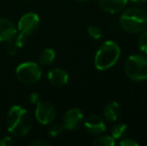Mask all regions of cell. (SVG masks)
<instances>
[{"label": "cell", "mask_w": 147, "mask_h": 146, "mask_svg": "<svg viewBox=\"0 0 147 146\" xmlns=\"http://www.w3.org/2000/svg\"><path fill=\"white\" fill-rule=\"evenodd\" d=\"M77 2H87V1H90V0H75Z\"/></svg>", "instance_id": "cell-27"}, {"label": "cell", "mask_w": 147, "mask_h": 146, "mask_svg": "<svg viewBox=\"0 0 147 146\" xmlns=\"http://www.w3.org/2000/svg\"><path fill=\"white\" fill-rule=\"evenodd\" d=\"M47 78L52 85L63 86L66 85L69 81V74L62 68H54L48 72Z\"/></svg>", "instance_id": "cell-12"}, {"label": "cell", "mask_w": 147, "mask_h": 146, "mask_svg": "<svg viewBox=\"0 0 147 146\" xmlns=\"http://www.w3.org/2000/svg\"><path fill=\"white\" fill-rule=\"evenodd\" d=\"M14 144L13 140L11 137L9 136H4L0 138V146H12Z\"/></svg>", "instance_id": "cell-23"}, {"label": "cell", "mask_w": 147, "mask_h": 146, "mask_svg": "<svg viewBox=\"0 0 147 146\" xmlns=\"http://www.w3.org/2000/svg\"><path fill=\"white\" fill-rule=\"evenodd\" d=\"M18 49L19 48H18L17 45L15 44L13 39L7 41V44H6V46H5V51L7 55H9V56H15L18 52Z\"/></svg>", "instance_id": "cell-19"}, {"label": "cell", "mask_w": 147, "mask_h": 146, "mask_svg": "<svg viewBox=\"0 0 147 146\" xmlns=\"http://www.w3.org/2000/svg\"><path fill=\"white\" fill-rule=\"evenodd\" d=\"M119 145L121 146H138L139 145V143L136 142L135 140H133V139L131 138H121L119 141Z\"/></svg>", "instance_id": "cell-22"}, {"label": "cell", "mask_w": 147, "mask_h": 146, "mask_svg": "<svg viewBox=\"0 0 147 146\" xmlns=\"http://www.w3.org/2000/svg\"><path fill=\"white\" fill-rule=\"evenodd\" d=\"M15 75L21 83L32 85L40 80L42 76V70L38 63L27 61V62L20 63L16 67Z\"/></svg>", "instance_id": "cell-5"}, {"label": "cell", "mask_w": 147, "mask_h": 146, "mask_svg": "<svg viewBox=\"0 0 147 146\" xmlns=\"http://www.w3.org/2000/svg\"><path fill=\"white\" fill-rule=\"evenodd\" d=\"M17 34V27L9 19L0 18V42L12 40Z\"/></svg>", "instance_id": "cell-10"}, {"label": "cell", "mask_w": 147, "mask_h": 146, "mask_svg": "<svg viewBox=\"0 0 147 146\" xmlns=\"http://www.w3.org/2000/svg\"><path fill=\"white\" fill-rule=\"evenodd\" d=\"M138 48L143 53L144 55H147V30H143L140 32V35L138 37Z\"/></svg>", "instance_id": "cell-17"}, {"label": "cell", "mask_w": 147, "mask_h": 146, "mask_svg": "<svg viewBox=\"0 0 147 146\" xmlns=\"http://www.w3.org/2000/svg\"><path fill=\"white\" fill-rule=\"evenodd\" d=\"M128 1H130L131 3H133L135 6H140V5L145 4L147 0H128Z\"/></svg>", "instance_id": "cell-26"}, {"label": "cell", "mask_w": 147, "mask_h": 146, "mask_svg": "<svg viewBox=\"0 0 147 146\" xmlns=\"http://www.w3.org/2000/svg\"><path fill=\"white\" fill-rule=\"evenodd\" d=\"M121 55L120 46L113 40H106L98 47L94 56V66L99 71L112 68Z\"/></svg>", "instance_id": "cell-2"}, {"label": "cell", "mask_w": 147, "mask_h": 146, "mask_svg": "<svg viewBox=\"0 0 147 146\" xmlns=\"http://www.w3.org/2000/svg\"><path fill=\"white\" fill-rule=\"evenodd\" d=\"M124 71L132 81H145L147 80V56L144 54L129 55L124 64Z\"/></svg>", "instance_id": "cell-4"}, {"label": "cell", "mask_w": 147, "mask_h": 146, "mask_svg": "<svg viewBox=\"0 0 147 146\" xmlns=\"http://www.w3.org/2000/svg\"><path fill=\"white\" fill-rule=\"evenodd\" d=\"M32 128V117L20 105H13L8 111L7 130L16 137L27 135Z\"/></svg>", "instance_id": "cell-1"}, {"label": "cell", "mask_w": 147, "mask_h": 146, "mask_svg": "<svg viewBox=\"0 0 147 146\" xmlns=\"http://www.w3.org/2000/svg\"><path fill=\"white\" fill-rule=\"evenodd\" d=\"M126 133H127V125L125 123H115L113 125L112 129H111V136L115 139V140H118V139H121L123 137H125Z\"/></svg>", "instance_id": "cell-15"}, {"label": "cell", "mask_w": 147, "mask_h": 146, "mask_svg": "<svg viewBox=\"0 0 147 146\" xmlns=\"http://www.w3.org/2000/svg\"><path fill=\"white\" fill-rule=\"evenodd\" d=\"M121 115V107L120 104L116 101L109 102L103 110V116L107 121L115 122L118 120V118Z\"/></svg>", "instance_id": "cell-13"}, {"label": "cell", "mask_w": 147, "mask_h": 146, "mask_svg": "<svg viewBox=\"0 0 147 146\" xmlns=\"http://www.w3.org/2000/svg\"><path fill=\"white\" fill-rule=\"evenodd\" d=\"M29 101L31 104H34V105H37V104L40 102V96H39L38 93L36 92H33L29 95Z\"/></svg>", "instance_id": "cell-24"}, {"label": "cell", "mask_w": 147, "mask_h": 146, "mask_svg": "<svg viewBox=\"0 0 147 146\" xmlns=\"http://www.w3.org/2000/svg\"><path fill=\"white\" fill-rule=\"evenodd\" d=\"M40 19L36 13L28 12L21 16L17 24V30L19 33L24 34L25 36H29L33 34L39 27Z\"/></svg>", "instance_id": "cell-6"}, {"label": "cell", "mask_w": 147, "mask_h": 146, "mask_svg": "<svg viewBox=\"0 0 147 146\" xmlns=\"http://www.w3.org/2000/svg\"><path fill=\"white\" fill-rule=\"evenodd\" d=\"M84 121V115L80 109L78 108H71L67 110L63 116V124L64 128L70 131H74L78 129Z\"/></svg>", "instance_id": "cell-8"}, {"label": "cell", "mask_w": 147, "mask_h": 146, "mask_svg": "<svg viewBox=\"0 0 147 146\" xmlns=\"http://www.w3.org/2000/svg\"><path fill=\"white\" fill-rule=\"evenodd\" d=\"M118 22L125 32L140 33L147 28V12L138 6L127 8L122 10Z\"/></svg>", "instance_id": "cell-3"}, {"label": "cell", "mask_w": 147, "mask_h": 146, "mask_svg": "<svg viewBox=\"0 0 147 146\" xmlns=\"http://www.w3.org/2000/svg\"><path fill=\"white\" fill-rule=\"evenodd\" d=\"M26 40H27V36H25L22 33L16 34V36L13 38V41L15 42V44L17 45L18 48L24 47V45L26 44Z\"/></svg>", "instance_id": "cell-21"}, {"label": "cell", "mask_w": 147, "mask_h": 146, "mask_svg": "<svg viewBox=\"0 0 147 146\" xmlns=\"http://www.w3.org/2000/svg\"><path fill=\"white\" fill-rule=\"evenodd\" d=\"M83 123L86 131L91 135H100L106 130V123L99 115H89Z\"/></svg>", "instance_id": "cell-9"}, {"label": "cell", "mask_w": 147, "mask_h": 146, "mask_svg": "<svg viewBox=\"0 0 147 146\" xmlns=\"http://www.w3.org/2000/svg\"><path fill=\"white\" fill-rule=\"evenodd\" d=\"M56 117L55 107L49 102H39L35 109V118L40 124L49 125Z\"/></svg>", "instance_id": "cell-7"}, {"label": "cell", "mask_w": 147, "mask_h": 146, "mask_svg": "<svg viewBox=\"0 0 147 146\" xmlns=\"http://www.w3.org/2000/svg\"><path fill=\"white\" fill-rule=\"evenodd\" d=\"M56 53L52 48H44L39 54V64L49 65L55 60Z\"/></svg>", "instance_id": "cell-14"}, {"label": "cell", "mask_w": 147, "mask_h": 146, "mask_svg": "<svg viewBox=\"0 0 147 146\" xmlns=\"http://www.w3.org/2000/svg\"><path fill=\"white\" fill-rule=\"evenodd\" d=\"M64 129L65 128H64L63 124H59V123H57V124H54L50 127L48 133L51 137H57V136H59L62 132H63Z\"/></svg>", "instance_id": "cell-20"}, {"label": "cell", "mask_w": 147, "mask_h": 146, "mask_svg": "<svg viewBox=\"0 0 147 146\" xmlns=\"http://www.w3.org/2000/svg\"><path fill=\"white\" fill-rule=\"evenodd\" d=\"M116 143V140L112 136L109 135H102L95 138V140L92 142V145L94 146H113Z\"/></svg>", "instance_id": "cell-16"}, {"label": "cell", "mask_w": 147, "mask_h": 146, "mask_svg": "<svg viewBox=\"0 0 147 146\" xmlns=\"http://www.w3.org/2000/svg\"><path fill=\"white\" fill-rule=\"evenodd\" d=\"M88 35L94 40H99L102 38V30L97 25H90L87 28Z\"/></svg>", "instance_id": "cell-18"}, {"label": "cell", "mask_w": 147, "mask_h": 146, "mask_svg": "<svg viewBox=\"0 0 147 146\" xmlns=\"http://www.w3.org/2000/svg\"><path fill=\"white\" fill-rule=\"evenodd\" d=\"M31 146H49V143L46 142L44 140H40V139H37V140H34L30 143Z\"/></svg>", "instance_id": "cell-25"}, {"label": "cell", "mask_w": 147, "mask_h": 146, "mask_svg": "<svg viewBox=\"0 0 147 146\" xmlns=\"http://www.w3.org/2000/svg\"><path fill=\"white\" fill-rule=\"evenodd\" d=\"M128 0H98V5L104 12L116 14L125 9Z\"/></svg>", "instance_id": "cell-11"}]
</instances>
